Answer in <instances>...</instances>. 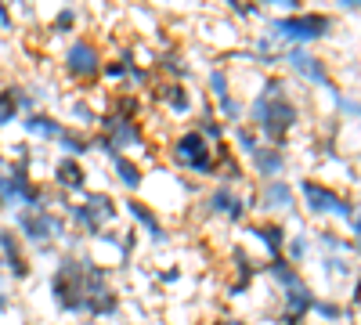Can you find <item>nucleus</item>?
<instances>
[{
    "mask_svg": "<svg viewBox=\"0 0 361 325\" xmlns=\"http://www.w3.org/2000/svg\"><path fill=\"white\" fill-rule=\"evenodd\" d=\"M221 325H243V321H238V318H224Z\"/></svg>",
    "mask_w": 361,
    "mask_h": 325,
    "instance_id": "obj_31",
    "label": "nucleus"
},
{
    "mask_svg": "<svg viewBox=\"0 0 361 325\" xmlns=\"http://www.w3.org/2000/svg\"><path fill=\"white\" fill-rule=\"evenodd\" d=\"M300 188H304V195H307V210H311V214H329V210H336V202H340V195H336V192H329L325 185L304 181V185H300Z\"/></svg>",
    "mask_w": 361,
    "mask_h": 325,
    "instance_id": "obj_7",
    "label": "nucleus"
},
{
    "mask_svg": "<svg viewBox=\"0 0 361 325\" xmlns=\"http://www.w3.org/2000/svg\"><path fill=\"white\" fill-rule=\"evenodd\" d=\"M127 69H130L127 58H119V62H109V66H105V76H109V80H119V76H127Z\"/></svg>",
    "mask_w": 361,
    "mask_h": 325,
    "instance_id": "obj_22",
    "label": "nucleus"
},
{
    "mask_svg": "<svg viewBox=\"0 0 361 325\" xmlns=\"http://www.w3.org/2000/svg\"><path fill=\"white\" fill-rule=\"evenodd\" d=\"M73 112H76V120H80V123H94V112H90V109H87L83 102H80V105H76Z\"/></svg>",
    "mask_w": 361,
    "mask_h": 325,
    "instance_id": "obj_26",
    "label": "nucleus"
},
{
    "mask_svg": "<svg viewBox=\"0 0 361 325\" xmlns=\"http://www.w3.org/2000/svg\"><path fill=\"white\" fill-rule=\"evenodd\" d=\"M173 163L177 166H188L195 173H214V159H209V141L199 130H188L173 141Z\"/></svg>",
    "mask_w": 361,
    "mask_h": 325,
    "instance_id": "obj_2",
    "label": "nucleus"
},
{
    "mask_svg": "<svg viewBox=\"0 0 361 325\" xmlns=\"http://www.w3.org/2000/svg\"><path fill=\"white\" fill-rule=\"evenodd\" d=\"M221 112L228 116V120H238V112H243V105H238L235 98H224V102H221Z\"/></svg>",
    "mask_w": 361,
    "mask_h": 325,
    "instance_id": "obj_25",
    "label": "nucleus"
},
{
    "mask_svg": "<svg viewBox=\"0 0 361 325\" xmlns=\"http://www.w3.org/2000/svg\"><path fill=\"white\" fill-rule=\"evenodd\" d=\"M0 25H11V15H8V8L0 4Z\"/></svg>",
    "mask_w": 361,
    "mask_h": 325,
    "instance_id": "obj_30",
    "label": "nucleus"
},
{
    "mask_svg": "<svg viewBox=\"0 0 361 325\" xmlns=\"http://www.w3.org/2000/svg\"><path fill=\"white\" fill-rule=\"evenodd\" d=\"M66 69H69L73 76H80V80L98 76V69H102V54H98V47L90 44V40H76V44L66 51Z\"/></svg>",
    "mask_w": 361,
    "mask_h": 325,
    "instance_id": "obj_4",
    "label": "nucleus"
},
{
    "mask_svg": "<svg viewBox=\"0 0 361 325\" xmlns=\"http://www.w3.org/2000/svg\"><path fill=\"white\" fill-rule=\"evenodd\" d=\"M311 311H318L322 318H340V307H336V304H325V300H314Z\"/></svg>",
    "mask_w": 361,
    "mask_h": 325,
    "instance_id": "obj_23",
    "label": "nucleus"
},
{
    "mask_svg": "<svg viewBox=\"0 0 361 325\" xmlns=\"http://www.w3.org/2000/svg\"><path fill=\"white\" fill-rule=\"evenodd\" d=\"M253 123L260 127V134L267 141H275V149L286 141L289 127L296 123V105H289V98H257L253 102Z\"/></svg>",
    "mask_w": 361,
    "mask_h": 325,
    "instance_id": "obj_1",
    "label": "nucleus"
},
{
    "mask_svg": "<svg viewBox=\"0 0 361 325\" xmlns=\"http://www.w3.org/2000/svg\"><path fill=\"white\" fill-rule=\"evenodd\" d=\"M127 210H130V214H134V217H137V221H141L145 228H148V235H152V239H156V243H163V239H166V235H163V228H159V221L152 217V210H148V206H145V202H137V199H130V202H127Z\"/></svg>",
    "mask_w": 361,
    "mask_h": 325,
    "instance_id": "obj_13",
    "label": "nucleus"
},
{
    "mask_svg": "<svg viewBox=\"0 0 361 325\" xmlns=\"http://www.w3.org/2000/svg\"><path fill=\"white\" fill-rule=\"evenodd\" d=\"M159 94L166 98V105H170L173 112H188V109H192V102H188V94H185V87H180V83H166V87H159Z\"/></svg>",
    "mask_w": 361,
    "mask_h": 325,
    "instance_id": "obj_17",
    "label": "nucleus"
},
{
    "mask_svg": "<svg viewBox=\"0 0 361 325\" xmlns=\"http://www.w3.org/2000/svg\"><path fill=\"white\" fill-rule=\"evenodd\" d=\"M336 102H340V109H343L347 116H357V102H354V98H340V94H336Z\"/></svg>",
    "mask_w": 361,
    "mask_h": 325,
    "instance_id": "obj_28",
    "label": "nucleus"
},
{
    "mask_svg": "<svg viewBox=\"0 0 361 325\" xmlns=\"http://www.w3.org/2000/svg\"><path fill=\"white\" fill-rule=\"evenodd\" d=\"M253 159H257V173H260V177H271V181H275V177L282 173V166H286L282 149H257Z\"/></svg>",
    "mask_w": 361,
    "mask_h": 325,
    "instance_id": "obj_10",
    "label": "nucleus"
},
{
    "mask_svg": "<svg viewBox=\"0 0 361 325\" xmlns=\"http://www.w3.org/2000/svg\"><path fill=\"white\" fill-rule=\"evenodd\" d=\"M112 166H116V173H119V177H123V185H127V188H141V170H137L123 152L112 156Z\"/></svg>",
    "mask_w": 361,
    "mask_h": 325,
    "instance_id": "obj_16",
    "label": "nucleus"
},
{
    "mask_svg": "<svg viewBox=\"0 0 361 325\" xmlns=\"http://www.w3.org/2000/svg\"><path fill=\"white\" fill-rule=\"evenodd\" d=\"M18 224H22V231H25V239H54V235H62V221H58L54 214H22L18 217Z\"/></svg>",
    "mask_w": 361,
    "mask_h": 325,
    "instance_id": "obj_6",
    "label": "nucleus"
},
{
    "mask_svg": "<svg viewBox=\"0 0 361 325\" xmlns=\"http://www.w3.org/2000/svg\"><path fill=\"white\" fill-rule=\"evenodd\" d=\"M329 22L325 15H289V18H279L271 22V29H275V37L282 40H318L329 33Z\"/></svg>",
    "mask_w": 361,
    "mask_h": 325,
    "instance_id": "obj_3",
    "label": "nucleus"
},
{
    "mask_svg": "<svg viewBox=\"0 0 361 325\" xmlns=\"http://www.w3.org/2000/svg\"><path fill=\"white\" fill-rule=\"evenodd\" d=\"M286 62L300 73V76H307L311 83H318V87H325V91H333V80H329V73H325V66L318 62V58H311L307 51H300V47H293L289 54H286Z\"/></svg>",
    "mask_w": 361,
    "mask_h": 325,
    "instance_id": "obj_5",
    "label": "nucleus"
},
{
    "mask_svg": "<svg viewBox=\"0 0 361 325\" xmlns=\"http://www.w3.org/2000/svg\"><path fill=\"white\" fill-rule=\"evenodd\" d=\"M73 22H76V11L73 8H62V15L54 18V29H73Z\"/></svg>",
    "mask_w": 361,
    "mask_h": 325,
    "instance_id": "obj_24",
    "label": "nucleus"
},
{
    "mask_svg": "<svg viewBox=\"0 0 361 325\" xmlns=\"http://www.w3.org/2000/svg\"><path fill=\"white\" fill-rule=\"evenodd\" d=\"M209 87H214L217 102H224L228 98V73L224 69H214V73H209Z\"/></svg>",
    "mask_w": 361,
    "mask_h": 325,
    "instance_id": "obj_20",
    "label": "nucleus"
},
{
    "mask_svg": "<svg viewBox=\"0 0 361 325\" xmlns=\"http://www.w3.org/2000/svg\"><path fill=\"white\" fill-rule=\"evenodd\" d=\"M0 166H4V156H0Z\"/></svg>",
    "mask_w": 361,
    "mask_h": 325,
    "instance_id": "obj_32",
    "label": "nucleus"
},
{
    "mask_svg": "<svg viewBox=\"0 0 361 325\" xmlns=\"http://www.w3.org/2000/svg\"><path fill=\"white\" fill-rule=\"evenodd\" d=\"M25 130L29 134H40V137H62V123H58V120H47V116H25Z\"/></svg>",
    "mask_w": 361,
    "mask_h": 325,
    "instance_id": "obj_14",
    "label": "nucleus"
},
{
    "mask_svg": "<svg viewBox=\"0 0 361 325\" xmlns=\"http://www.w3.org/2000/svg\"><path fill=\"white\" fill-rule=\"evenodd\" d=\"M250 235H257V239L267 246V253H271V257H279V253H282V246H286V231H282L279 224H260V228H253Z\"/></svg>",
    "mask_w": 361,
    "mask_h": 325,
    "instance_id": "obj_12",
    "label": "nucleus"
},
{
    "mask_svg": "<svg viewBox=\"0 0 361 325\" xmlns=\"http://www.w3.org/2000/svg\"><path fill=\"white\" fill-rule=\"evenodd\" d=\"M0 253H4V260L11 264V271L18 275V278H25L29 275V268H25V257H22V246H18V239L11 231H4L0 228Z\"/></svg>",
    "mask_w": 361,
    "mask_h": 325,
    "instance_id": "obj_8",
    "label": "nucleus"
},
{
    "mask_svg": "<svg viewBox=\"0 0 361 325\" xmlns=\"http://www.w3.org/2000/svg\"><path fill=\"white\" fill-rule=\"evenodd\" d=\"M235 141L243 145V152H257V149H260V141H257L246 127H235Z\"/></svg>",
    "mask_w": 361,
    "mask_h": 325,
    "instance_id": "obj_21",
    "label": "nucleus"
},
{
    "mask_svg": "<svg viewBox=\"0 0 361 325\" xmlns=\"http://www.w3.org/2000/svg\"><path fill=\"white\" fill-rule=\"evenodd\" d=\"M166 69H170V73H177V76H185V62H180V58H173V54L166 58Z\"/></svg>",
    "mask_w": 361,
    "mask_h": 325,
    "instance_id": "obj_29",
    "label": "nucleus"
},
{
    "mask_svg": "<svg viewBox=\"0 0 361 325\" xmlns=\"http://www.w3.org/2000/svg\"><path fill=\"white\" fill-rule=\"evenodd\" d=\"M264 202L267 206H275V210H286V206H293V188L286 181H271L264 188Z\"/></svg>",
    "mask_w": 361,
    "mask_h": 325,
    "instance_id": "obj_15",
    "label": "nucleus"
},
{
    "mask_svg": "<svg viewBox=\"0 0 361 325\" xmlns=\"http://www.w3.org/2000/svg\"><path fill=\"white\" fill-rule=\"evenodd\" d=\"M54 177H58V185L62 188H69V192H80L83 188V166L73 159V156H66V159H58V166H54Z\"/></svg>",
    "mask_w": 361,
    "mask_h": 325,
    "instance_id": "obj_9",
    "label": "nucleus"
},
{
    "mask_svg": "<svg viewBox=\"0 0 361 325\" xmlns=\"http://www.w3.org/2000/svg\"><path fill=\"white\" fill-rule=\"evenodd\" d=\"M304 253H307V243H304V239H293V246H289V257H293V260H300Z\"/></svg>",
    "mask_w": 361,
    "mask_h": 325,
    "instance_id": "obj_27",
    "label": "nucleus"
},
{
    "mask_svg": "<svg viewBox=\"0 0 361 325\" xmlns=\"http://www.w3.org/2000/svg\"><path fill=\"white\" fill-rule=\"evenodd\" d=\"M15 112H18V105H15V87H8V91H0V127H8V123L15 120Z\"/></svg>",
    "mask_w": 361,
    "mask_h": 325,
    "instance_id": "obj_18",
    "label": "nucleus"
},
{
    "mask_svg": "<svg viewBox=\"0 0 361 325\" xmlns=\"http://www.w3.org/2000/svg\"><path fill=\"white\" fill-rule=\"evenodd\" d=\"M0 264H4V260H0Z\"/></svg>",
    "mask_w": 361,
    "mask_h": 325,
    "instance_id": "obj_33",
    "label": "nucleus"
},
{
    "mask_svg": "<svg viewBox=\"0 0 361 325\" xmlns=\"http://www.w3.org/2000/svg\"><path fill=\"white\" fill-rule=\"evenodd\" d=\"M58 141H62V145H66V149H69L73 156H83V152L90 149V141H87V137H80V134H69V130H62V137H58Z\"/></svg>",
    "mask_w": 361,
    "mask_h": 325,
    "instance_id": "obj_19",
    "label": "nucleus"
},
{
    "mask_svg": "<svg viewBox=\"0 0 361 325\" xmlns=\"http://www.w3.org/2000/svg\"><path fill=\"white\" fill-rule=\"evenodd\" d=\"M209 210H217V214H224V217L238 221V217H243V210H246V206L238 202V199H235L228 188H217L214 195H209Z\"/></svg>",
    "mask_w": 361,
    "mask_h": 325,
    "instance_id": "obj_11",
    "label": "nucleus"
}]
</instances>
